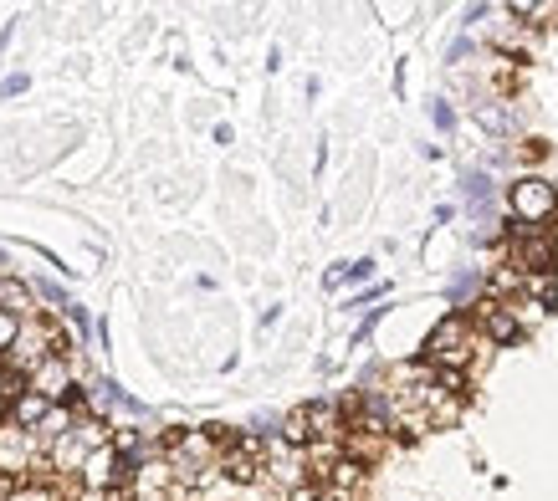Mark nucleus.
<instances>
[{
    "instance_id": "1",
    "label": "nucleus",
    "mask_w": 558,
    "mask_h": 501,
    "mask_svg": "<svg viewBox=\"0 0 558 501\" xmlns=\"http://www.w3.org/2000/svg\"><path fill=\"white\" fill-rule=\"evenodd\" d=\"M471 348H477V328H471V317H466V312H446L441 323L425 333L420 358L431 363V369L466 374V369H471Z\"/></svg>"
},
{
    "instance_id": "2",
    "label": "nucleus",
    "mask_w": 558,
    "mask_h": 501,
    "mask_svg": "<svg viewBox=\"0 0 558 501\" xmlns=\"http://www.w3.org/2000/svg\"><path fill=\"white\" fill-rule=\"evenodd\" d=\"M507 210H512V220H518V225H507L512 236L548 231V220H553V210H558V190H553V179H543V174L518 179V185L507 190Z\"/></svg>"
},
{
    "instance_id": "3",
    "label": "nucleus",
    "mask_w": 558,
    "mask_h": 501,
    "mask_svg": "<svg viewBox=\"0 0 558 501\" xmlns=\"http://www.w3.org/2000/svg\"><path fill=\"white\" fill-rule=\"evenodd\" d=\"M507 261L518 266V277H553V266H558V241H553V231L512 236V241H507Z\"/></svg>"
},
{
    "instance_id": "4",
    "label": "nucleus",
    "mask_w": 558,
    "mask_h": 501,
    "mask_svg": "<svg viewBox=\"0 0 558 501\" xmlns=\"http://www.w3.org/2000/svg\"><path fill=\"white\" fill-rule=\"evenodd\" d=\"M41 461H47V445H41L31 430H21V425H11V420H0V471L31 476Z\"/></svg>"
},
{
    "instance_id": "5",
    "label": "nucleus",
    "mask_w": 558,
    "mask_h": 501,
    "mask_svg": "<svg viewBox=\"0 0 558 501\" xmlns=\"http://www.w3.org/2000/svg\"><path fill=\"white\" fill-rule=\"evenodd\" d=\"M52 358V338H47V317H26L21 323V333H16V343H11V353H6V363L16 374H31L36 363H47Z\"/></svg>"
},
{
    "instance_id": "6",
    "label": "nucleus",
    "mask_w": 558,
    "mask_h": 501,
    "mask_svg": "<svg viewBox=\"0 0 558 501\" xmlns=\"http://www.w3.org/2000/svg\"><path fill=\"white\" fill-rule=\"evenodd\" d=\"M471 328H477L492 348H507V343L523 338L518 323H512V312H507V302H497V297H477V307H471Z\"/></svg>"
},
{
    "instance_id": "7",
    "label": "nucleus",
    "mask_w": 558,
    "mask_h": 501,
    "mask_svg": "<svg viewBox=\"0 0 558 501\" xmlns=\"http://www.w3.org/2000/svg\"><path fill=\"white\" fill-rule=\"evenodd\" d=\"M303 420H308V445H343V430H349V420H343V404H338V399H313V404H303Z\"/></svg>"
},
{
    "instance_id": "8",
    "label": "nucleus",
    "mask_w": 558,
    "mask_h": 501,
    "mask_svg": "<svg viewBox=\"0 0 558 501\" xmlns=\"http://www.w3.org/2000/svg\"><path fill=\"white\" fill-rule=\"evenodd\" d=\"M26 389L41 394L47 404H67L72 399V363L67 358H47V363H36V369L26 374Z\"/></svg>"
},
{
    "instance_id": "9",
    "label": "nucleus",
    "mask_w": 558,
    "mask_h": 501,
    "mask_svg": "<svg viewBox=\"0 0 558 501\" xmlns=\"http://www.w3.org/2000/svg\"><path fill=\"white\" fill-rule=\"evenodd\" d=\"M0 312L16 317V323H26V317H36V297L21 277H11V271H0Z\"/></svg>"
},
{
    "instance_id": "10",
    "label": "nucleus",
    "mask_w": 558,
    "mask_h": 501,
    "mask_svg": "<svg viewBox=\"0 0 558 501\" xmlns=\"http://www.w3.org/2000/svg\"><path fill=\"white\" fill-rule=\"evenodd\" d=\"M52 409H57V404H47L41 394H31V389H26L21 399H11V404H6V420H11V425H21V430H36L41 420L52 415Z\"/></svg>"
},
{
    "instance_id": "11",
    "label": "nucleus",
    "mask_w": 558,
    "mask_h": 501,
    "mask_svg": "<svg viewBox=\"0 0 558 501\" xmlns=\"http://www.w3.org/2000/svg\"><path fill=\"white\" fill-rule=\"evenodd\" d=\"M507 312H512V323H518V333L538 328L543 317H548V307H543L538 297H507Z\"/></svg>"
},
{
    "instance_id": "12",
    "label": "nucleus",
    "mask_w": 558,
    "mask_h": 501,
    "mask_svg": "<svg viewBox=\"0 0 558 501\" xmlns=\"http://www.w3.org/2000/svg\"><path fill=\"white\" fill-rule=\"evenodd\" d=\"M16 333H21V323H16V317H6V312H0V358H6V353H11Z\"/></svg>"
},
{
    "instance_id": "13",
    "label": "nucleus",
    "mask_w": 558,
    "mask_h": 501,
    "mask_svg": "<svg viewBox=\"0 0 558 501\" xmlns=\"http://www.w3.org/2000/svg\"><path fill=\"white\" fill-rule=\"evenodd\" d=\"M21 486H31V481H26V476H11V471H0V501H11Z\"/></svg>"
},
{
    "instance_id": "14",
    "label": "nucleus",
    "mask_w": 558,
    "mask_h": 501,
    "mask_svg": "<svg viewBox=\"0 0 558 501\" xmlns=\"http://www.w3.org/2000/svg\"><path fill=\"white\" fill-rule=\"evenodd\" d=\"M343 277H349V282H364V277H374V256H364V261H354V266H343Z\"/></svg>"
},
{
    "instance_id": "15",
    "label": "nucleus",
    "mask_w": 558,
    "mask_h": 501,
    "mask_svg": "<svg viewBox=\"0 0 558 501\" xmlns=\"http://www.w3.org/2000/svg\"><path fill=\"white\" fill-rule=\"evenodd\" d=\"M477 282H482V277H477V271H461V277H456V287H451V297L461 302L466 292H477Z\"/></svg>"
},
{
    "instance_id": "16",
    "label": "nucleus",
    "mask_w": 558,
    "mask_h": 501,
    "mask_svg": "<svg viewBox=\"0 0 558 501\" xmlns=\"http://www.w3.org/2000/svg\"><path fill=\"white\" fill-rule=\"evenodd\" d=\"M16 93H26V77H6V82H0V98H16Z\"/></svg>"
},
{
    "instance_id": "17",
    "label": "nucleus",
    "mask_w": 558,
    "mask_h": 501,
    "mask_svg": "<svg viewBox=\"0 0 558 501\" xmlns=\"http://www.w3.org/2000/svg\"><path fill=\"white\" fill-rule=\"evenodd\" d=\"M431 113H436V128H451V123H456V113H451V108H446V103H436V108H431Z\"/></svg>"
},
{
    "instance_id": "18",
    "label": "nucleus",
    "mask_w": 558,
    "mask_h": 501,
    "mask_svg": "<svg viewBox=\"0 0 558 501\" xmlns=\"http://www.w3.org/2000/svg\"><path fill=\"white\" fill-rule=\"evenodd\" d=\"M0 415H6V399H0Z\"/></svg>"
},
{
    "instance_id": "19",
    "label": "nucleus",
    "mask_w": 558,
    "mask_h": 501,
    "mask_svg": "<svg viewBox=\"0 0 558 501\" xmlns=\"http://www.w3.org/2000/svg\"><path fill=\"white\" fill-rule=\"evenodd\" d=\"M57 501H67V496H57Z\"/></svg>"
},
{
    "instance_id": "20",
    "label": "nucleus",
    "mask_w": 558,
    "mask_h": 501,
    "mask_svg": "<svg viewBox=\"0 0 558 501\" xmlns=\"http://www.w3.org/2000/svg\"><path fill=\"white\" fill-rule=\"evenodd\" d=\"M318 501H328V496H318Z\"/></svg>"
}]
</instances>
